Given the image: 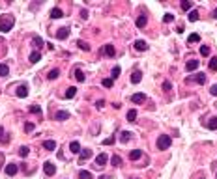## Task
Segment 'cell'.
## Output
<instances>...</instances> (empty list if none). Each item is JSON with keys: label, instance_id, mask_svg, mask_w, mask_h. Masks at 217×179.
Instances as JSON below:
<instances>
[{"label": "cell", "instance_id": "1", "mask_svg": "<svg viewBox=\"0 0 217 179\" xmlns=\"http://www.w3.org/2000/svg\"><path fill=\"white\" fill-rule=\"evenodd\" d=\"M13 24H15V19H13V15H4L2 19H0V32H2V34L9 32V30L13 28Z\"/></svg>", "mask_w": 217, "mask_h": 179}, {"label": "cell", "instance_id": "2", "mask_svg": "<svg viewBox=\"0 0 217 179\" xmlns=\"http://www.w3.org/2000/svg\"><path fill=\"white\" fill-rule=\"evenodd\" d=\"M170 144H172V140H170L169 134H161L157 138V149H169Z\"/></svg>", "mask_w": 217, "mask_h": 179}, {"label": "cell", "instance_id": "3", "mask_svg": "<svg viewBox=\"0 0 217 179\" xmlns=\"http://www.w3.org/2000/svg\"><path fill=\"white\" fill-rule=\"evenodd\" d=\"M187 82H197V84H206V75L204 73H199L195 76H187Z\"/></svg>", "mask_w": 217, "mask_h": 179}, {"label": "cell", "instance_id": "4", "mask_svg": "<svg viewBox=\"0 0 217 179\" xmlns=\"http://www.w3.org/2000/svg\"><path fill=\"white\" fill-rule=\"evenodd\" d=\"M43 172H45L47 175H54L56 174V166H54L52 162H45L43 164Z\"/></svg>", "mask_w": 217, "mask_h": 179}, {"label": "cell", "instance_id": "5", "mask_svg": "<svg viewBox=\"0 0 217 179\" xmlns=\"http://www.w3.org/2000/svg\"><path fill=\"white\" fill-rule=\"evenodd\" d=\"M107 161H109V157H107V153H99V155L95 157V164L99 166V168H101V166H105V164H107Z\"/></svg>", "mask_w": 217, "mask_h": 179}, {"label": "cell", "instance_id": "6", "mask_svg": "<svg viewBox=\"0 0 217 179\" xmlns=\"http://www.w3.org/2000/svg\"><path fill=\"white\" fill-rule=\"evenodd\" d=\"M17 95H19L21 99H25V97L28 95V88H26V84H21V86L17 88Z\"/></svg>", "mask_w": 217, "mask_h": 179}, {"label": "cell", "instance_id": "7", "mask_svg": "<svg viewBox=\"0 0 217 179\" xmlns=\"http://www.w3.org/2000/svg\"><path fill=\"white\" fill-rule=\"evenodd\" d=\"M135 49L137 50H148V43L144 39H137L135 41Z\"/></svg>", "mask_w": 217, "mask_h": 179}, {"label": "cell", "instance_id": "8", "mask_svg": "<svg viewBox=\"0 0 217 179\" xmlns=\"http://www.w3.org/2000/svg\"><path fill=\"white\" fill-rule=\"evenodd\" d=\"M17 172H19V166H17V164L12 162V164H8V166H6V174H8V175H15Z\"/></svg>", "mask_w": 217, "mask_h": 179}, {"label": "cell", "instance_id": "9", "mask_svg": "<svg viewBox=\"0 0 217 179\" xmlns=\"http://www.w3.org/2000/svg\"><path fill=\"white\" fill-rule=\"evenodd\" d=\"M68 36H69V28H58V32H56L58 39H66Z\"/></svg>", "mask_w": 217, "mask_h": 179}, {"label": "cell", "instance_id": "10", "mask_svg": "<svg viewBox=\"0 0 217 179\" xmlns=\"http://www.w3.org/2000/svg\"><path fill=\"white\" fill-rule=\"evenodd\" d=\"M140 80H142V73H140V71H133V73H131V82H133V84H139Z\"/></svg>", "mask_w": 217, "mask_h": 179}, {"label": "cell", "instance_id": "11", "mask_svg": "<svg viewBox=\"0 0 217 179\" xmlns=\"http://www.w3.org/2000/svg\"><path fill=\"white\" fill-rule=\"evenodd\" d=\"M51 17H52V19H60V17H64V11H62L60 8H52V9H51Z\"/></svg>", "mask_w": 217, "mask_h": 179}, {"label": "cell", "instance_id": "12", "mask_svg": "<svg viewBox=\"0 0 217 179\" xmlns=\"http://www.w3.org/2000/svg\"><path fill=\"white\" fill-rule=\"evenodd\" d=\"M54 118H56L58 121H64V119H68V118H69V112H66V110H58Z\"/></svg>", "mask_w": 217, "mask_h": 179}, {"label": "cell", "instance_id": "13", "mask_svg": "<svg viewBox=\"0 0 217 179\" xmlns=\"http://www.w3.org/2000/svg\"><path fill=\"white\" fill-rule=\"evenodd\" d=\"M146 22H148V17H146V15H139V17H137V26H139V28H144Z\"/></svg>", "mask_w": 217, "mask_h": 179}, {"label": "cell", "instance_id": "14", "mask_svg": "<svg viewBox=\"0 0 217 179\" xmlns=\"http://www.w3.org/2000/svg\"><path fill=\"white\" fill-rule=\"evenodd\" d=\"M39 60H41V52L39 50H34L30 54V63H38Z\"/></svg>", "mask_w": 217, "mask_h": 179}, {"label": "cell", "instance_id": "15", "mask_svg": "<svg viewBox=\"0 0 217 179\" xmlns=\"http://www.w3.org/2000/svg\"><path fill=\"white\" fill-rule=\"evenodd\" d=\"M197 67H199V60H189V62L185 63V69H187V71H195Z\"/></svg>", "mask_w": 217, "mask_h": 179}, {"label": "cell", "instance_id": "16", "mask_svg": "<svg viewBox=\"0 0 217 179\" xmlns=\"http://www.w3.org/2000/svg\"><path fill=\"white\" fill-rule=\"evenodd\" d=\"M131 101H133V103H142V101H146V95L144 93H133Z\"/></svg>", "mask_w": 217, "mask_h": 179}, {"label": "cell", "instance_id": "17", "mask_svg": "<svg viewBox=\"0 0 217 179\" xmlns=\"http://www.w3.org/2000/svg\"><path fill=\"white\" fill-rule=\"evenodd\" d=\"M206 127H208L210 131H215L217 129V118H210L208 121H206Z\"/></svg>", "mask_w": 217, "mask_h": 179}, {"label": "cell", "instance_id": "18", "mask_svg": "<svg viewBox=\"0 0 217 179\" xmlns=\"http://www.w3.org/2000/svg\"><path fill=\"white\" fill-rule=\"evenodd\" d=\"M43 148L52 151V149H56V142H54V140H45V142H43Z\"/></svg>", "mask_w": 217, "mask_h": 179}, {"label": "cell", "instance_id": "19", "mask_svg": "<svg viewBox=\"0 0 217 179\" xmlns=\"http://www.w3.org/2000/svg\"><path fill=\"white\" fill-rule=\"evenodd\" d=\"M125 118H127V121H129V123H133V121L137 119V110H135V108L127 110V116H125Z\"/></svg>", "mask_w": 217, "mask_h": 179}, {"label": "cell", "instance_id": "20", "mask_svg": "<svg viewBox=\"0 0 217 179\" xmlns=\"http://www.w3.org/2000/svg\"><path fill=\"white\" fill-rule=\"evenodd\" d=\"M90 157H92V149H81V155H79L81 161H86V159H90Z\"/></svg>", "mask_w": 217, "mask_h": 179}, {"label": "cell", "instance_id": "21", "mask_svg": "<svg viewBox=\"0 0 217 179\" xmlns=\"http://www.w3.org/2000/svg\"><path fill=\"white\" fill-rule=\"evenodd\" d=\"M129 138H131V132H129V131H122V132H120V142H122V144L129 142Z\"/></svg>", "mask_w": 217, "mask_h": 179}, {"label": "cell", "instance_id": "22", "mask_svg": "<svg viewBox=\"0 0 217 179\" xmlns=\"http://www.w3.org/2000/svg\"><path fill=\"white\" fill-rule=\"evenodd\" d=\"M69 151H71V153H81V145H79V142H75V140H73V142L69 144Z\"/></svg>", "mask_w": 217, "mask_h": 179}, {"label": "cell", "instance_id": "23", "mask_svg": "<svg viewBox=\"0 0 217 179\" xmlns=\"http://www.w3.org/2000/svg\"><path fill=\"white\" fill-rule=\"evenodd\" d=\"M140 157H142V151L140 149H133L131 153H129V159L131 161H137V159H140Z\"/></svg>", "mask_w": 217, "mask_h": 179}, {"label": "cell", "instance_id": "24", "mask_svg": "<svg viewBox=\"0 0 217 179\" xmlns=\"http://www.w3.org/2000/svg\"><path fill=\"white\" fill-rule=\"evenodd\" d=\"M103 52H105L107 56H114V54H116V50H114L112 45H105V47H103Z\"/></svg>", "mask_w": 217, "mask_h": 179}, {"label": "cell", "instance_id": "25", "mask_svg": "<svg viewBox=\"0 0 217 179\" xmlns=\"http://www.w3.org/2000/svg\"><path fill=\"white\" fill-rule=\"evenodd\" d=\"M73 76H75V78H77V80H79V82H84V78H86V76H84V73H82L81 69H75V73H73Z\"/></svg>", "mask_w": 217, "mask_h": 179}, {"label": "cell", "instance_id": "26", "mask_svg": "<svg viewBox=\"0 0 217 179\" xmlns=\"http://www.w3.org/2000/svg\"><path fill=\"white\" fill-rule=\"evenodd\" d=\"M75 93H77V88H68V92H66V99H73L75 97Z\"/></svg>", "mask_w": 217, "mask_h": 179}, {"label": "cell", "instance_id": "27", "mask_svg": "<svg viewBox=\"0 0 217 179\" xmlns=\"http://www.w3.org/2000/svg\"><path fill=\"white\" fill-rule=\"evenodd\" d=\"M6 75H9V67L6 63H0V76H6Z\"/></svg>", "mask_w": 217, "mask_h": 179}, {"label": "cell", "instance_id": "28", "mask_svg": "<svg viewBox=\"0 0 217 179\" xmlns=\"http://www.w3.org/2000/svg\"><path fill=\"white\" fill-rule=\"evenodd\" d=\"M0 142H9V136L6 134L4 127H0Z\"/></svg>", "mask_w": 217, "mask_h": 179}, {"label": "cell", "instance_id": "29", "mask_svg": "<svg viewBox=\"0 0 217 179\" xmlns=\"http://www.w3.org/2000/svg\"><path fill=\"white\" fill-rule=\"evenodd\" d=\"M77 45H79V49H82L84 52H88V50H90V45L86 43V41H77Z\"/></svg>", "mask_w": 217, "mask_h": 179}, {"label": "cell", "instance_id": "30", "mask_svg": "<svg viewBox=\"0 0 217 179\" xmlns=\"http://www.w3.org/2000/svg\"><path fill=\"white\" fill-rule=\"evenodd\" d=\"M111 76H112V80H114V78H118V76H120V67H118V65H114V67H112V71H111Z\"/></svg>", "mask_w": 217, "mask_h": 179}, {"label": "cell", "instance_id": "31", "mask_svg": "<svg viewBox=\"0 0 217 179\" xmlns=\"http://www.w3.org/2000/svg\"><path fill=\"white\" fill-rule=\"evenodd\" d=\"M79 179H92V174L86 172V170H81L79 172Z\"/></svg>", "mask_w": 217, "mask_h": 179}, {"label": "cell", "instance_id": "32", "mask_svg": "<svg viewBox=\"0 0 217 179\" xmlns=\"http://www.w3.org/2000/svg\"><path fill=\"white\" fill-rule=\"evenodd\" d=\"M111 162H112V166H116V168H118V166H122V159H120L118 155H114V157H112Z\"/></svg>", "mask_w": 217, "mask_h": 179}, {"label": "cell", "instance_id": "33", "mask_svg": "<svg viewBox=\"0 0 217 179\" xmlns=\"http://www.w3.org/2000/svg\"><path fill=\"white\" fill-rule=\"evenodd\" d=\"M105 88H112L114 86V80H112V78H103V82H101Z\"/></svg>", "mask_w": 217, "mask_h": 179}, {"label": "cell", "instance_id": "34", "mask_svg": "<svg viewBox=\"0 0 217 179\" xmlns=\"http://www.w3.org/2000/svg\"><path fill=\"white\" fill-rule=\"evenodd\" d=\"M200 39V36H199V34H191V36L187 37V43H197Z\"/></svg>", "mask_w": 217, "mask_h": 179}, {"label": "cell", "instance_id": "35", "mask_svg": "<svg viewBox=\"0 0 217 179\" xmlns=\"http://www.w3.org/2000/svg\"><path fill=\"white\" fill-rule=\"evenodd\" d=\"M47 76L51 78V80H54V78H58V76H60V71H58V69H52V71H51Z\"/></svg>", "mask_w": 217, "mask_h": 179}, {"label": "cell", "instance_id": "36", "mask_svg": "<svg viewBox=\"0 0 217 179\" xmlns=\"http://www.w3.org/2000/svg\"><path fill=\"white\" fill-rule=\"evenodd\" d=\"M189 21H191V22L199 21V11H197V9H195V11H191V13H189Z\"/></svg>", "mask_w": 217, "mask_h": 179}, {"label": "cell", "instance_id": "37", "mask_svg": "<svg viewBox=\"0 0 217 179\" xmlns=\"http://www.w3.org/2000/svg\"><path fill=\"white\" fill-rule=\"evenodd\" d=\"M28 153H30V149L26 148V145H23V148L19 149V155H21V157H28Z\"/></svg>", "mask_w": 217, "mask_h": 179}, {"label": "cell", "instance_id": "38", "mask_svg": "<svg viewBox=\"0 0 217 179\" xmlns=\"http://www.w3.org/2000/svg\"><path fill=\"white\" fill-rule=\"evenodd\" d=\"M32 43H36V47H38V49H39V47H43V41H41V37H39V36H34Z\"/></svg>", "mask_w": 217, "mask_h": 179}, {"label": "cell", "instance_id": "39", "mask_svg": "<svg viewBox=\"0 0 217 179\" xmlns=\"http://www.w3.org/2000/svg\"><path fill=\"white\" fill-rule=\"evenodd\" d=\"M30 112H32V114H41V108H39L38 105H32V106H30Z\"/></svg>", "mask_w": 217, "mask_h": 179}, {"label": "cell", "instance_id": "40", "mask_svg": "<svg viewBox=\"0 0 217 179\" xmlns=\"http://www.w3.org/2000/svg\"><path fill=\"white\" fill-rule=\"evenodd\" d=\"M210 69H212V71H217V58H212V60H210Z\"/></svg>", "mask_w": 217, "mask_h": 179}, {"label": "cell", "instance_id": "41", "mask_svg": "<svg viewBox=\"0 0 217 179\" xmlns=\"http://www.w3.org/2000/svg\"><path fill=\"white\" fill-rule=\"evenodd\" d=\"M200 54H202V56H208V54H210V47L202 45V47H200Z\"/></svg>", "mask_w": 217, "mask_h": 179}, {"label": "cell", "instance_id": "42", "mask_svg": "<svg viewBox=\"0 0 217 179\" xmlns=\"http://www.w3.org/2000/svg\"><path fill=\"white\" fill-rule=\"evenodd\" d=\"M172 21H174V15L172 13H167L165 17H163V22H172Z\"/></svg>", "mask_w": 217, "mask_h": 179}, {"label": "cell", "instance_id": "43", "mask_svg": "<svg viewBox=\"0 0 217 179\" xmlns=\"http://www.w3.org/2000/svg\"><path fill=\"white\" fill-rule=\"evenodd\" d=\"M111 144H114V136H109L103 140V145H111Z\"/></svg>", "mask_w": 217, "mask_h": 179}, {"label": "cell", "instance_id": "44", "mask_svg": "<svg viewBox=\"0 0 217 179\" xmlns=\"http://www.w3.org/2000/svg\"><path fill=\"white\" fill-rule=\"evenodd\" d=\"M25 131H26V132H32V131H34V123H30V121H28L26 125H25Z\"/></svg>", "mask_w": 217, "mask_h": 179}, {"label": "cell", "instance_id": "45", "mask_svg": "<svg viewBox=\"0 0 217 179\" xmlns=\"http://www.w3.org/2000/svg\"><path fill=\"white\" fill-rule=\"evenodd\" d=\"M191 6H193L191 2H182V9H183V11H187V9H191Z\"/></svg>", "mask_w": 217, "mask_h": 179}, {"label": "cell", "instance_id": "46", "mask_svg": "<svg viewBox=\"0 0 217 179\" xmlns=\"http://www.w3.org/2000/svg\"><path fill=\"white\" fill-rule=\"evenodd\" d=\"M170 88H172V84H170L169 80H165V82H163V90H165V92H169Z\"/></svg>", "mask_w": 217, "mask_h": 179}, {"label": "cell", "instance_id": "47", "mask_svg": "<svg viewBox=\"0 0 217 179\" xmlns=\"http://www.w3.org/2000/svg\"><path fill=\"white\" fill-rule=\"evenodd\" d=\"M81 19H84V21L88 19V11H86V9H82V11H81Z\"/></svg>", "mask_w": 217, "mask_h": 179}, {"label": "cell", "instance_id": "48", "mask_svg": "<svg viewBox=\"0 0 217 179\" xmlns=\"http://www.w3.org/2000/svg\"><path fill=\"white\" fill-rule=\"evenodd\" d=\"M95 106H97V108H103V106H105V101H103V99H99V101L95 103Z\"/></svg>", "mask_w": 217, "mask_h": 179}, {"label": "cell", "instance_id": "49", "mask_svg": "<svg viewBox=\"0 0 217 179\" xmlns=\"http://www.w3.org/2000/svg\"><path fill=\"white\" fill-rule=\"evenodd\" d=\"M210 92H212V95H215V97H217V84H213V86H212Z\"/></svg>", "mask_w": 217, "mask_h": 179}, {"label": "cell", "instance_id": "50", "mask_svg": "<svg viewBox=\"0 0 217 179\" xmlns=\"http://www.w3.org/2000/svg\"><path fill=\"white\" fill-rule=\"evenodd\" d=\"M213 19H217V9H213Z\"/></svg>", "mask_w": 217, "mask_h": 179}, {"label": "cell", "instance_id": "51", "mask_svg": "<svg viewBox=\"0 0 217 179\" xmlns=\"http://www.w3.org/2000/svg\"><path fill=\"white\" fill-rule=\"evenodd\" d=\"M99 179H111V177H109V175H101Z\"/></svg>", "mask_w": 217, "mask_h": 179}, {"label": "cell", "instance_id": "52", "mask_svg": "<svg viewBox=\"0 0 217 179\" xmlns=\"http://www.w3.org/2000/svg\"><path fill=\"white\" fill-rule=\"evenodd\" d=\"M129 179H137V177H129Z\"/></svg>", "mask_w": 217, "mask_h": 179}]
</instances>
